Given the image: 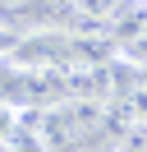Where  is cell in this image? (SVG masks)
Here are the masks:
<instances>
[{
	"mask_svg": "<svg viewBox=\"0 0 147 152\" xmlns=\"http://www.w3.org/2000/svg\"><path fill=\"white\" fill-rule=\"evenodd\" d=\"M115 51L129 60V65H147V19H138V23H124V28H119V42H115Z\"/></svg>",
	"mask_w": 147,
	"mask_h": 152,
	"instance_id": "obj_1",
	"label": "cell"
},
{
	"mask_svg": "<svg viewBox=\"0 0 147 152\" xmlns=\"http://www.w3.org/2000/svg\"><path fill=\"white\" fill-rule=\"evenodd\" d=\"M129 0H74V14L83 23H119Z\"/></svg>",
	"mask_w": 147,
	"mask_h": 152,
	"instance_id": "obj_2",
	"label": "cell"
},
{
	"mask_svg": "<svg viewBox=\"0 0 147 152\" xmlns=\"http://www.w3.org/2000/svg\"><path fill=\"white\" fill-rule=\"evenodd\" d=\"M115 120H119V129H147V92L143 88H133L115 102Z\"/></svg>",
	"mask_w": 147,
	"mask_h": 152,
	"instance_id": "obj_3",
	"label": "cell"
},
{
	"mask_svg": "<svg viewBox=\"0 0 147 152\" xmlns=\"http://www.w3.org/2000/svg\"><path fill=\"white\" fill-rule=\"evenodd\" d=\"M18 106H9V102H0V138H14V129H18Z\"/></svg>",
	"mask_w": 147,
	"mask_h": 152,
	"instance_id": "obj_4",
	"label": "cell"
},
{
	"mask_svg": "<svg viewBox=\"0 0 147 152\" xmlns=\"http://www.w3.org/2000/svg\"><path fill=\"white\" fill-rule=\"evenodd\" d=\"M46 14H74V0H41Z\"/></svg>",
	"mask_w": 147,
	"mask_h": 152,
	"instance_id": "obj_5",
	"label": "cell"
},
{
	"mask_svg": "<svg viewBox=\"0 0 147 152\" xmlns=\"http://www.w3.org/2000/svg\"><path fill=\"white\" fill-rule=\"evenodd\" d=\"M5 51H9V32H5V23H0V60H5Z\"/></svg>",
	"mask_w": 147,
	"mask_h": 152,
	"instance_id": "obj_6",
	"label": "cell"
},
{
	"mask_svg": "<svg viewBox=\"0 0 147 152\" xmlns=\"http://www.w3.org/2000/svg\"><path fill=\"white\" fill-rule=\"evenodd\" d=\"M0 152H9V138H0Z\"/></svg>",
	"mask_w": 147,
	"mask_h": 152,
	"instance_id": "obj_7",
	"label": "cell"
},
{
	"mask_svg": "<svg viewBox=\"0 0 147 152\" xmlns=\"http://www.w3.org/2000/svg\"><path fill=\"white\" fill-rule=\"evenodd\" d=\"M138 5H147V0H138Z\"/></svg>",
	"mask_w": 147,
	"mask_h": 152,
	"instance_id": "obj_8",
	"label": "cell"
}]
</instances>
